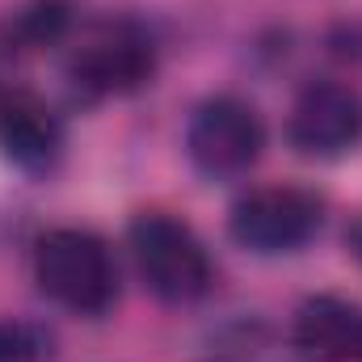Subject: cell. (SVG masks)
Returning <instances> with one entry per match:
<instances>
[{"label": "cell", "mask_w": 362, "mask_h": 362, "mask_svg": "<svg viewBox=\"0 0 362 362\" xmlns=\"http://www.w3.org/2000/svg\"><path fill=\"white\" fill-rule=\"evenodd\" d=\"M34 282L51 303L76 316H101L118 299V262L89 228H51L34 245Z\"/></svg>", "instance_id": "6da1fadb"}, {"label": "cell", "mask_w": 362, "mask_h": 362, "mask_svg": "<svg viewBox=\"0 0 362 362\" xmlns=\"http://www.w3.org/2000/svg\"><path fill=\"white\" fill-rule=\"evenodd\" d=\"M266 148V122L262 114L232 93L206 97L185 127V152L206 177H240L257 165Z\"/></svg>", "instance_id": "277c9868"}, {"label": "cell", "mask_w": 362, "mask_h": 362, "mask_svg": "<svg viewBox=\"0 0 362 362\" xmlns=\"http://www.w3.org/2000/svg\"><path fill=\"white\" fill-rule=\"evenodd\" d=\"M68 21H72V13H68L64 0H38V4L21 8L8 21V38L21 42V47H30V51H38V47L59 42L68 34Z\"/></svg>", "instance_id": "9c48e42d"}, {"label": "cell", "mask_w": 362, "mask_h": 362, "mask_svg": "<svg viewBox=\"0 0 362 362\" xmlns=\"http://www.w3.org/2000/svg\"><path fill=\"white\" fill-rule=\"evenodd\" d=\"M152 72H156V47L135 25H110L93 34L68 59V85L76 89V97H89V101L144 89Z\"/></svg>", "instance_id": "5b68a950"}, {"label": "cell", "mask_w": 362, "mask_h": 362, "mask_svg": "<svg viewBox=\"0 0 362 362\" xmlns=\"http://www.w3.org/2000/svg\"><path fill=\"white\" fill-rule=\"evenodd\" d=\"M286 139L316 160L354 152L362 144V97L341 81H312L286 114Z\"/></svg>", "instance_id": "8992f818"}, {"label": "cell", "mask_w": 362, "mask_h": 362, "mask_svg": "<svg viewBox=\"0 0 362 362\" xmlns=\"http://www.w3.org/2000/svg\"><path fill=\"white\" fill-rule=\"evenodd\" d=\"M291 341L312 362H362V303L341 295H312L299 303Z\"/></svg>", "instance_id": "ba28073f"}, {"label": "cell", "mask_w": 362, "mask_h": 362, "mask_svg": "<svg viewBox=\"0 0 362 362\" xmlns=\"http://www.w3.org/2000/svg\"><path fill=\"white\" fill-rule=\"evenodd\" d=\"M0 152L30 169L42 173L59 160L64 152V122L59 114L30 89H4L0 93Z\"/></svg>", "instance_id": "52a82bcc"}, {"label": "cell", "mask_w": 362, "mask_h": 362, "mask_svg": "<svg viewBox=\"0 0 362 362\" xmlns=\"http://www.w3.org/2000/svg\"><path fill=\"white\" fill-rule=\"evenodd\" d=\"M127 240H131L135 270L156 299L198 303L211 291L215 266H211V253H206V245L198 240V232L189 223H181L165 211H144L131 223Z\"/></svg>", "instance_id": "7a4b0ae2"}, {"label": "cell", "mask_w": 362, "mask_h": 362, "mask_svg": "<svg viewBox=\"0 0 362 362\" xmlns=\"http://www.w3.org/2000/svg\"><path fill=\"white\" fill-rule=\"evenodd\" d=\"M0 362H42V341L17 320H0Z\"/></svg>", "instance_id": "30bf717a"}, {"label": "cell", "mask_w": 362, "mask_h": 362, "mask_svg": "<svg viewBox=\"0 0 362 362\" xmlns=\"http://www.w3.org/2000/svg\"><path fill=\"white\" fill-rule=\"evenodd\" d=\"M346 245H350V253H354V257L362 262V219L354 223V228H350V232H346Z\"/></svg>", "instance_id": "8fae6325"}, {"label": "cell", "mask_w": 362, "mask_h": 362, "mask_svg": "<svg viewBox=\"0 0 362 362\" xmlns=\"http://www.w3.org/2000/svg\"><path fill=\"white\" fill-rule=\"evenodd\" d=\"M325 223V202L303 185H257L236 198L228 232L240 249L278 257L303 249Z\"/></svg>", "instance_id": "3957f363"}]
</instances>
